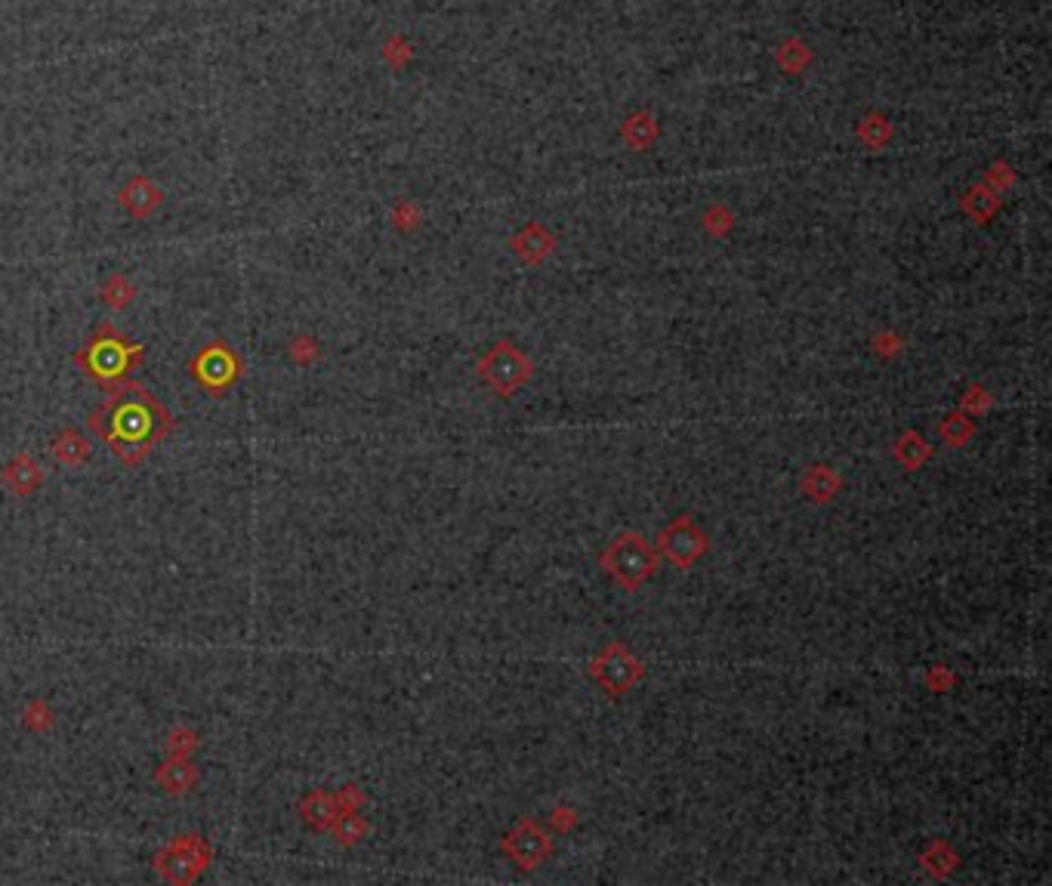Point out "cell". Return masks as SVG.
Here are the masks:
<instances>
[{"label": "cell", "instance_id": "obj_1", "mask_svg": "<svg viewBox=\"0 0 1052 886\" xmlns=\"http://www.w3.org/2000/svg\"><path fill=\"white\" fill-rule=\"evenodd\" d=\"M87 427L127 470H136L173 433L176 420L152 389L124 380L87 414Z\"/></svg>", "mask_w": 1052, "mask_h": 886}, {"label": "cell", "instance_id": "obj_2", "mask_svg": "<svg viewBox=\"0 0 1052 886\" xmlns=\"http://www.w3.org/2000/svg\"><path fill=\"white\" fill-rule=\"evenodd\" d=\"M145 359V346L124 337L115 325H96L93 334L84 340V346H78L75 352V365L102 389H115L118 383H124Z\"/></svg>", "mask_w": 1052, "mask_h": 886}, {"label": "cell", "instance_id": "obj_3", "mask_svg": "<svg viewBox=\"0 0 1052 886\" xmlns=\"http://www.w3.org/2000/svg\"><path fill=\"white\" fill-rule=\"evenodd\" d=\"M213 862V846L201 834H176L155 856V871L167 883H195Z\"/></svg>", "mask_w": 1052, "mask_h": 886}, {"label": "cell", "instance_id": "obj_4", "mask_svg": "<svg viewBox=\"0 0 1052 886\" xmlns=\"http://www.w3.org/2000/svg\"><path fill=\"white\" fill-rule=\"evenodd\" d=\"M189 374L207 396L223 399L244 377V362L226 340H213V343L201 346V352L189 362Z\"/></svg>", "mask_w": 1052, "mask_h": 886}, {"label": "cell", "instance_id": "obj_5", "mask_svg": "<svg viewBox=\"0 0 1052 886\" xmlns=\"http://www.w3.org/2000/svg\"><path fill=\"white\" fill-rule=\"evenodd\" d=\"M605 569L627 587L642 584L651 572H655V553L639 535H624L618 538L608 553H605Z\"/></svg>", "mask_w": 1052, "mask_h": 886}, {"label": "cell", "instance_id": "obj_6", "mask_svg": "<svg viewBox=\"0 0 1052 886\" xmlns=\"http://www.w3.org/2000/svg\"><path fill=\"white\" fill-rule=\"evenodd\" d=\"M593 670H596V680H599L608 692H614V695L627 692V689L639 680V661H636L624 646H611V649L593 664Z\"/></svg>", "mask_w": 1052, "mask_h": 886}, {"label": "cell", "instance_id": "obj_7", "mask_svg": "<svg viewBox=\"0 0 1052 886\" xmlns=\"http://www.w3.org/2000/svg\"><path fill=\"white\" fill-rule=\"evenodd\" d=\"M0 485L16 498H31L44 485V467L31 454H16L10 464L0 470Z\"/></svg>", "mask_w": 1052, "mask_h": 886}, {"label": "cell", "instance_id": "obj_8", "mask_svg": "<svg viewBox=\"0 0 1052 886\" xmlns=\"http://www.w3.org/2000/svg\"><path fill=\"white\" fill-rule=\"evenodd\" d=\"M50 454L62 470H84L93 460V445L81 430L65 427L50 439Z\"/></svg>", "mask_w": 1052, "mask_h": 886}, {"label": "cell", "instance_id": "obj_9", "mask_svg": "<svg viewBox=\"0 0 1052 886\" xmlns=\"http://www.w3.org/2000/svg\"><path fill=\"white\" fill-rule=\"evenodd\" d=\"M201 769L192 763V757H167L164 766H158L155 772V785L167 794V797H189L192 788L198 785Z\"/></svg>", "mask_w": 1052, "mask_h": 886}, {"label": "cell", "instance_id": "obj_10", "mask_svg": "<svg viewBox=\"0 0 1052 886\" xmlns=\"http://www.w3.org/2000/svg\"><path fill=\"white\" fill-rule=\"evenodd\" d=\"M506 849H510V856H513L522 868H534V865L543 862V856H547L550 840H547V834H543L534 822H522L510 837H506Z\"/></svg>", "mask_w": 1052, "mask_h": 886}, {"label": "cell", "instance_id": "obj_11", "mask_svg": "<svg viewBox=\"0 0 1052 886\" xmlns=\"http://www.w3.org/2000/svg\"><path fill=\"white\" fill-rule=\"evenodd\" d=\"M704 538H701V531L692 525V522H688V519H679L676 525H670L667 531H664V550L670 553V559L673 562H679V565H688V562H692V559H698L701 553H704Z\"/></svg>", "mask_w": 1052, "mask_h": 886}, {"label": "cell", "instance_id": "obj_12", "mask_svg": "<svg viewBox=\"0 0 1052 886\" xmlns=\"http://www.w3.org/2000/svg\"><path fill=\"white\" fill-rule=\"evenodd\" d=\"M337 815H340V809H337L334 794L312 791V794H306L303 803H300V819L306 822V828H312V831H318V834H321V831H331V825H334Z\"/></svg>", "mask_w": 1052, "mask_h": 886}, {"label": "cell", "instance_id": "obj_13", "mask_svg": "<svg viewBox=\"0 0 1052 886\" xmlns=\"http://www.w3.org/2000/svg\"><path fill=\"white\" fill-rule=\"evenodd\" d=\"M121 204L130 210V214H133L136 220H145V217H149L152 210L161 204V192H158L155 186H149L145 180H136V183H130V186L121 192Z\"/></svg>", "mask_w": 1052, "mask_h": 886}, {"label": "cell", "instance_id": "obj_14", "mask_svg": "<svg viewBox=\"0 0 1052 886\" xmlns=\"http://www.w3.org/2000/svg\"><path fill=\"white\" fill-rule=\"evenodd\" d=\"M331 834L337 837L340 846H355V843H361V840H365V834H368L365 815H358V812H340L337 819H334V825H331Z\"/></svg>", "mask_w": 1052, "mask_h": 886}, {"label": "cell", "instance_id": "obj_15", "mask_svg": "<svg viewBox=\"0 0 1052 886\" xmlns=\"http://www.w3.org/2000/svg\"><path fill=\"white\" fill-rule=\"evenodd\" d=\"M22 726H25L28 732H50V729L56 726L53 707H50L47 701H41V698L28 701V707L22 711Z\"/></svg>", "mask_w": 1052, "mask_h": 886}, {"label": "cell", "instance_id": "obj_16", "mask_svg": "<svg viewBox=\"0 0 1052 886\" xmlns=\"http://www.w3.org/2000/svg\"><path fill=\"white\" fill-rule=\"evenodd\" d=\"M485 374H488L500 389H513V386L525 377V365H516L513 359H510V362H500V356L494 352V356L488 359V365H485Z\"/></svg>", "mask_w": 1052, "mask_h": 886}, {"label": "cell", "instance_id": "obj_17", "mask_svg": "<svg viewBox=\"0 0 1052 886\" xmlns=\"http://www.w3.org/2000/svg\"><path fill=\"white\" fill-rule=\"evenodd\" d=\"M201 744V735L189 726H179L167 735V757H192Z\"/></svg>", "mask_w": 1052, "mask_h": 886}, {"label": "cell", "instance_id": "obj_18", "mask_svg": "<svg viewBox=\"0 0 1052 886\" xmlns=\"http://www.w3.org/2000/svg\"><path fill=\"white\" fill-rule=\"evenodd\" d=\"M133 294H136V291H133V285H130V281H127L124 275H115V278L102 288V300H105L108 306H112V309L130 306V303H133Z\"/></svg>", "mask_w": 1052, "mask_h": 886}, {"label": "cell", "instance_id": "obj_19", "mask_svg": "<svg viewBox=\"0 0 1052 886\" xmlns=\"http://www.w3.org/2000/svg\"><path fill=\"white\" fill-rule=\"evenodd\" d=\"M898 457H901L908 467H920L923 460L929 457V448H926L917 436H908V439H901V445H898Z\"/></svg>", "mask_w": 1052, "mask_h": 886}, {"label": "cell", "instance_id": "obj_20", "mask_svg": "<svg viewBox=\"0 0 1052 886\" xmlns=\"http://www.w3.org/2000/svg\"><path fill=\"white\" fill-rule=\"evenodd\" d=\"M334 800H337V809H340V812H358V806L365 803V794H361L355 785H349V788H340V791L334 794Z\"/></svg>", "mask_w": 1052, "mask_h": 886}, {"label": "cell", "instance_id": "obj_21", "mask_svg": "<svg viewBox=\"0 0 1052 886\" xmlns=\"http://www.w3.org/2000/svg\"><path fill=\"white\" fill-rule=\"evenodd\" d=\"M941 433H945V439H951V442L957 445L960 439H966V436H969V427L963 423V417H951V420L945 423V430H941Z\"/></svg>", "mask_w": 1052, "mask_h": 886}, {"label": "cell", "instance_id": "obj_22", "mask_svg": "<svg viewBox=\"0 0 1052 886\" xmlns=\"http://www.w3.org/2000/svg\"><path fill=\"white\" fill-rule=\"evenodd\" d=\"M290 356H294V362H300V365H309L315 359V343L312 340H297L294 349H290Z\"/></svg>", "mask_w": 1052, "mask_h": 886}, {"label": "cell", "instance_id": "obj_23", "mask_svg": "<svg viewBox=\"0 0 1052 886\" xmlns=\"http://www.w3.org/2000/svg\"><path fill=\"white\" fill-rule=\"evenodd\" d=\"M809 488L815 491V498H827V494L833 491V479H827V476L821 473V479H818V482H809Z\"/></svg>", "mask_w": 1052, "mask_h": 886}]
</instances>
